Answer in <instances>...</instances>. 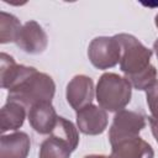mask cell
Instances as JSON below:
<instances>
[{
	"label": "cell",
	"mask_w": 158,
	"mask_h": 158,
	"mask_svg": "<svg viewBox=\"0 0 158 158\" xmlns=\"http://www.w3.org/2000/svg\"><path fill=\"white\" fill-rule=\"evenodd\" d=\"M121 46L120 69L125 78L137 90H147L157 79V69L151 64L152 49L146 47L133 35H115Z\"/></svg>",
	"instance_id": "6da1fadb"
},
{
	"label": "cell",
	"mask_w": 158,
	"mask_h": 158,
	"mask_svg": "<svg viewBox=\"0 0 158 158\" xmlns=\"http://www.w3.org/2000/svg\"><path fill=\"white\" fill-rule=\"evenodd\" d=\"M56 84L52 77L33 68L15 86L7 90V101H15L30 109L38 102H52Z\"/></svg>",
	"instance_id": "7a4b0ae2"
},
{
	"label": "cell",
	"mask_w": 158,
	"mask_h": 158,
	"mask_svg": "<svg viewBox=\"0 0 158 158\" xmlns=\"http://www.w3.org/2000/svg\"><path fill=\"white\" fill-rule=\"evenodd\" d=\"M132 85L125 78L116 73H104L96 84L95 98L100 107L109 112L123 110L131 101Z\"/></svg>",
	"instance_id": "3957f363"
},
{
	"label": "cell",
	"mask_w": 158,
	"mask_h": 158,
	"mask_svg": "<svg viewBox=\"0 0 158 158\" xmlns=\"http://www.w3.org/2000/svg\"><path fill=\"white\" fill-rule=\"evenodd\" d=\"M78 144V127L72 121L58 116L52 133L40 146L38 158H70Z\"/></svg>",
	"instance_id": "277c9868"
},
{
	"label": "cell",
	"mask_w": 158,
	"mask_h": 158,
	"mask_svg": "<svg viewBox=\"0 0 158 158\" xmlns=\"http://www.w3.org/2000/svg\"><path fill=\"white\" fill-rule=\"evenodd\" d=\"M88 58L95 68L101 70L120 63L121 46L116 36H99L91 40L88 47Z\"/></svg>",
	"instance_id": "5b68a950"
},
{
	"label": "cell",
	"mask_w": 158,
	"mask_h": 158,
	"mask_svg": "<svg viewBox=\"0 0 158 158\" xmlns=\"http://www.w3.org/2000/svg\"><path fill=\"white\" fill-rule=\"evenodd\" d=\"M144 126L146 117L137 111L123 109L116 112L109 130L110 144H115L122 139L139 136V132L144 128Z\"/></svg>",
	"instance_id": "8992f818"
},
{
	"label": "cell",
	"mask_w": 158,
	"mask_h": 158,
	"mask_svg": "<svg viewBox=\"0 0 158 158\" xmlns=\"http://www.w3.org/2000/svg\"><path fill=\"white\" fill-rule=\"evenodd\" d=\"M94 96H95L94 81L88 75L84 74L74 75L67 84V89H65L67 102L75 111H79L80 109L93 104Z\"/></svg>",
	"instance_id": "52a82bcc"
},
{
	"label": "cell",
	"mask_w": 158,
	"mask_h": 158,
	"mask_svg": "<svg viewBox=\"0 0 158 158\" xmlns=\"http://www.w3.org/2000/svg\"><path fill=\"white\" fill-rule=\"evenodd\" d=\"M15 43L28 54H41L48 46V36L37 21L30 20L22 25Z\"/></svg>",
	"instance_id": "ba28073f"
},
{
	"label": "cell",
	"mask_w": 158,
	"mask_h": 158,
	"mask_svg": "<svg viewBox=\"0 0 158 158\" xmlns=\"http://www.w3.org/2000/svg\"><path fill=\"white\" fill-rule=\"evenodd\" d=\"M75 118L78 130L88 136L101 135L106 130L109 122L107 111L94 104H90L77 111Z\"/></svg>",
	"instance_id": "9c48e42d"
},
{
	"label": "cell",
	"mask_w": 158,
	"mask_h": 158,
	"mask_svg": "<svg viewBox=\"0 0 158 158\" xmlns=\"http://www.w3.org/2000/svg\"><path fill=\"white\" fill-rule=\"evenodd\" d=\"M27 118L31 127L40 135H51L56 127L58 115L51 101L32 105L28 109Z\"/></svg>",
	"instance_id": "30bf717a"
},
{
	"label": "cell",
	"mask_w": 158,
	"mask_h": 158,
	"mask_svg": "<svg viewBox=\"0 0 158 158\" xmlns=\"http://www.w3.org/2000/svg\"><path fill=\"white\" fill-rule=\"evenodd\" d=\"M110 158H154L152 146L139 136L111 144Z\"/></svg>",
	"instance_id": "8fae6325"
},
{
	"label": "cell",
	"mask_w": 158,
	"mask_h": 158,
	"mask_svg": "<svg viewBox=\"0 0 158 158\" xmlns=\"http://www.w3.org/2000/svg\"><path fill=\"white\" fill-rule=\"evenodd\" d=\"M30 148L31 142L26 132L15 131L0 138V158H27Z\"/></svg>",
	"instance_id": "7c38bea8"
},
{
	"label": "cell",
	"mask_w": 158,
	"mask_h": 158,
	"mask_svg": "<svg viewBox=\"0 0 158 158\" xmlns=\"http://www.w3.org/2000/svg\"><path fill=\"white\" fill-rule=\"evenodd\" d=\"M35 67H28L23 64H17L15 59L6 54H0V74H1V88L11 89L15 86L22 78H25Z\"/></svg>",
	"instance_id": "4fadbf2b"
},
{
	"label": "cell",
	"mask_w": 158,
	"mask_h": 158,
	"mask_svg": "<svg viewBox=\"0 0 158 158\" xmlns=\"http://www.w3.org/2000/svg\"><path fill=\"white\" fill-rule=\"evenodd\" d=\"M26 107L15 101H6L0 110L1 132L2 135L7 131H17L25 122Z\"/></svg>",
	"instance_id": "5bb4252c"
},
{
	"label": "cell",
	"mask_w": 158,
	"mask_h": 158,
	"mask_svg": "<svg viewBox=\"0 0 158 158\" xmlns=\"http://www.w3.org/2000/svg\"><path fill=\"white\" fill-rule=\"evenodd\" d=\"M21 28L22 25L15 15L5 11L0 12V43L15 42Z\"/></svg>",
	"instance_id": "9a60e30c"
},
{
	"label": "cell",
	"mask_w": 158,
	"mask_h": 158,
	"mask_svg": "<svg viewBox=\"0 0 158 158\" xmlns=\"http://www.w3.org/2000/svg\"><path fill=\"white\" fill-rule=\"evenodd\" d=\"M146 100L151 117L158 121V80L146 90Z\"/></svg>",
	"instance_id": "2e32d148"
},
{
	"label": "cell",
	"mask_w": 158,
	"mask_h": 158,
	"mask_svg": "<svg viewBox=\"0 0 158 158\" xmlns=\"http://www.w3.org/2000/svg\"><path fill=\"white\" fill-rule=\"evenodd\" d=\"M148 121H149V125H151V130H152V133H153V137L154 139L157 141L158 143V121L154 120L153 117H148Z\"/></svg>",
	"instance_id": "e0dca14e"
},
{
	"label": "cell",
	"mask_w": 158,
	"mask_h": 158,
	"mask_svg": "<svg viewBox=\"0 0 158 158\" xmlns=\"http://www.w3.org/2000/svg\"><path fill=\"white\" fill-rule=\"evenodd\" d=\"M84 158H110V156H104V154H89V156H85Z\"/></svg>",
	"instance_id": "ac0fdd59"
},
{
	"label": "cell",
	"mask_w": 158,
	"mask_h": 158,
	"mask_svg": "<svg viewBox=\"0 0 158 158\" xmlns=\"http://www.w3.org/2000/svg\"><path fill=\"white\" fill-rule=\"evenodd\" d=\"M153 51H154V53H156V56H157V59H158V38L154 41V43H153Z\"/></svg>",
	"instance_id": "d6986e66"
},
{
	"label": "cell",
	"mask_w": 158,
	"mask_h": 158,
	"mask_svg": "<svg viewBox=\"0 0 158 158\" xmlns=\"http://www.w3.org/2000/svg\"><path fill=\"white\" fill-rule=\"evenodd\" d=\"M154 25L157 26V28H158V14L156 15V17H154Z\"/></svg>",
	"instance_id": "ffe728a7"
}]
</instances>
